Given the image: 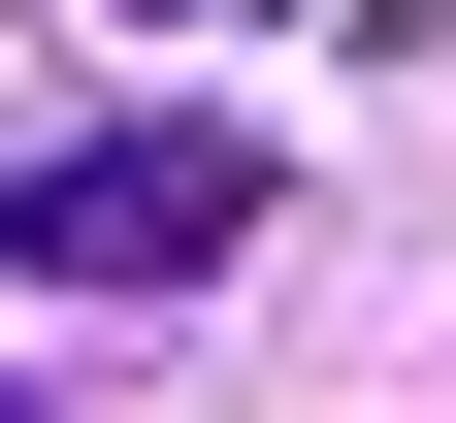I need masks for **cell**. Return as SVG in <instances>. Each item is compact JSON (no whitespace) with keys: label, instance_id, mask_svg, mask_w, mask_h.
I'll return each instance as SVG.
<instances>
[{"label":"cell","instance_id":"6da1fadb","mask_svg":"<svg viewBox=\"0 0 456 423\" xmlns=\"http://www.w3.org/2000/svg\"><path fill=\"white\" fill-rule=\"evenodd\" d=\"M261 261V131H98V163H0V293H196Z\"/></svg>","mask_w":456,"mask_h":423},{"label":"cell","instance_id":"7a4b0ae2","mask_svg":"<svg viewBox=\"0 0 456 423\" xmlns=\"http://www.w3.org/2000/svg\"><path fill=\"white\" fill-rule=\"evenodd\" d=\"M0 423H33V391H0Z\"/></svg>","mask_w":456,"mask_h":423}]
</instances>
